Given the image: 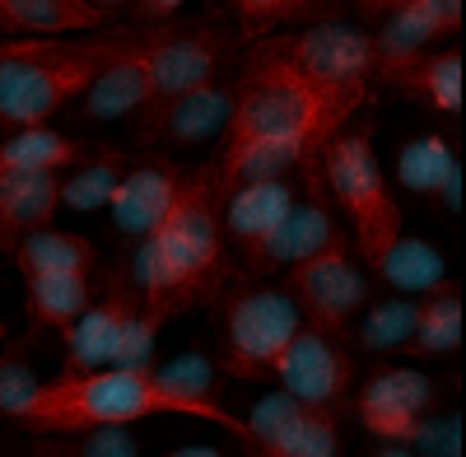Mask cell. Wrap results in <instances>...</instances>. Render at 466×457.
<instances>
[{
	"label": "cell",
	"mask_w": 466,
	"mask_h": 457,
	"mask_svg": "<svg viewBox=\"0 0 466 457\" xmlns=\"http://www.w3.org/2000/svg\"><path fill=\"white\" fill-rule=\"evenodd\" d=\"M182 168L173 159H145L136 168L122 173V182H116V192L107 201L112 210V224H116V234H122L131 248L145 243L154 228L164 224L173 197H177V187H182Z\"/></svg>",
	"instance_id": "cell-15"
},
{
	"label": "cell",
	"mask_w": 466,
	"mask_h": 457,
	"mask_svg": "<svg viewBox=\"0 0 466 457\" xmlns=\"http://www.w3.org/2000/svg\"><path fill=\"white\" fill-rule=\"evenodd\" d=\"M373 80L392 85L397 94L424 103L439 117H457L461 112V52L457 47H430L415 56L373 61Z\"/></svg>",
	"instance_id": "cell-17"
},
{
	"label": "cell",
	"mask_w": 466,
	"mask_h": 457,
	"mask_svg": "<svg viewBox=\"0 0 466 457\" xmlns=\"http://www.w3.org/2000/svg\"><path fill=\"white\" fill-rule=\"evenodd\" d=\"M19 276L28 271H47V276H94L98 266V248L85 234H66V228H33L28 239H19V248L10 252Z\"/></svg>",
	"instance_id": "cell-27"
},
{
	"label": "cell",
	"mask_w": 466,
	"mask_h": 457,
	"mask_svg": "<svg viewBox=\"0 0 466 457\" xmlns=\"http://www.w3.org/2000/svg\"><path fill=\"white\" fill-rule=\"evenodd\" d=\"M33 457H70V452H66V448H37Z\"/></svg>",
	"instance_id": "cell-37"
},
{
	"label": "cell",
	"mask_w": 466,
	"mask_h": 457,
	"mask_svg": "<svg viewBox=\"0 0 466 457\" xmlns=\"http://www.w3.org/2000/svg\"><path fill=\"white\" fill-rule=\"evenodd\" d=\"M233 10L243 15L248 33H261L270 24H299V19H313L318 24L336 5H313V0H243V5H233Z\"/></svg>",
	"instance_id": "cell-33"
},
{
	"label": "cell",
	"mask_w": 466,
	"mask_h": 457,
	"mask_svg": "<svg viewBox=\"0 0 466 457\" xmlns=\"http://www.w3.org/2000/svg\"><path fill=\"white\" fill-rule=\"evenodd\" d=\"M131 168V159L122 149H94L89 159H80L70 173H61V210H75V215H94V210H107L116 182Z\"/></svg>",
	"instance_id": "cell-28"
},
{
	"label": "cell",
	"mask_w": 466,
	"mask_h": 457,
	"mask_svg": "<svg viewBox=\"0 0 466 457\" xmlns=\"http://www.w3.org/2000/svg\"><path fill=\"white\" fill-rule=\"evenodd\" d=\"M336 243H345V234H340V224H336L322 168L313 159V164L299 173V201H294V210L276 228H270L257 248H248L243 261H248V271L266 276V271H280V266H299V261L318 257V252H327Z\"/></svg>",
	"instance_id": "cell-11"
},
{
	"label": "cell",
	"mask_w": 466,
	"mask_h": 457,
	"mask_svg": "<svg viewBox=\"0 0 466 457\" xmlns=\"http://www.w3.org/2000/svg\"><path fill=\"white\" fill-rule=\"evenodd\" d=\"M112 5L98 0H0V33L10 37H66L103 28Z\"/></svg>",
	"instance_id": "cell-21"
},
{
	"label": "cell",
	"mask_w": 466,
	"mask_h": 457,
	"mask_svg": "<svg viewBox=\"0 0 466 457\" xmlns=\"http://www.w3.org/2000/svg\"><path fill=\"white\" fill-rule=\"evenodd\" d=\"M136 37L107 33L85 43H61V37H5L0 43V127L33 131L47 127L66 103L80 98L103 66L131 47Z\"/></svg>",
	"instance_id": "cell-3"
},
{
	"label": "cell",
	"mask_w": 466,
	"mask_h": 457,
	"mask_svg": "<svg viewBox=\"0 0 466 457\" xmlns=\"http://www.w3.org/2000/svg\"><path fill=\"white\" fill-rule=\"evenodd\" d=\"M299 201V178H276V182H252L224 197V234L233 248L248 252L257 248L270 228H276Z\"/></svg>",
	"instance_id": "cell-20"
},
{
	"label": "cell",
	"mask_w": 466,
	"mask_h": 457,
	"mask_svg": "<svg viewBox=\"0 0 466 457\" xmlns=\"http://www.w3.org/2000/svg\"><path fill=\"white\" fill-rule=\"evenodd\" d=\"M415 313H420V303H410L401 294L373 299V303H364V313L355 318V327H350V340H355L360 350H373V355L406 350V340L415 331Z\"/></svg>",
	"instance_id": "cell-30"
},
{
	"label": "cell",
	"mask_w": 466,
	"mask_h": 457,
	"mask_svg": "<svg viewBox=\"0 0 466 457\" xmlns=\"http://www.w3.org/2000/svg\"><path fill=\"white\" fill-rule=\"evenodd\" d=\"M364 10L382 15V28L369 37L373 61L430 52V43L452 37L461 28V5L457 0H378V5H364Z\"/></svg>",
	"instance_id": "cell-16"
},
{
	"label": "cell",
	"mask_w": 466,
	"mask_h": 457,
	"mask_svg": "<svg viewBox=\"0 0 466 457\" xmlns=\"http://www.w3.org/2000/svg\"><path fill=\"white\" fill-rule=\"evenodd\" d=\"M270 378L299 406L331 411V415H345L350 397H355V360H350V350L336 336L308 327V322L289 336V346L280 350Z\"/></svg>",
	"instance_id": "cell-10"
},
{
	"label": "cell",
	"mask_w": 466,
	"mask_h": 457,
	"mask_svg": "<svg viewBox=\"0 0 466 457\" xmlns=\"http://www.w3.org/2000/svg\"><path fill=\"white\" fill-rule=\"evenodd\" d=\"M164 457H228V452L215 448V443H182V448H173V452H164Z\"/></svg>",
	"instance_id": "cell-35"
},
{
	"label": "cell",
	"mask_w": 466,
	"mask_h": 457,
	"mask_svg": "<svg viewBox=\"0 0 466 457\" xmlns=\"http://www.w3.org/2000/svg\"><path fill=\"white\" fill-rule=\"evenodd\" d=\"M228 52V33L215 24H168L145 33V80H149V103L159 107L168 98H182L191 89H201L215 80V70Z\"/></svg>",
	"instance_id": "cell-9"
},
{
	"label": "cell",
	"mask_w": 466,
	"mask_h": 457,
	"mask_svg": "<svg viewBox=\"0 0 466 457\" xmlns=\"http://www.w3.org/2000/svg\"><path fill=\"white\" fill-rule=\"evenodd\" d=\"M457 346H461V294L448 280L443 289H434L430 299L420 303L415 331L406 340V355L434 360V355H457Z\"/></svg>",
	"instance_id": "cell-29"
},
{
	"label": "cell",
	"mask_w": 466,
	"mask_h": 457,
	"mask_svg": "<svg viewBox=\"0 0 466 457\" xmlns=\"http://www.w3.org/2000/svg\"><path fill=\"white\" fill-rule=\"evenodd\" d=\"M248 457H340V415L266 392L248 411Z\"/></svg>",
	"instance_id": "cell-12"
},
{
	"label": "cell",
	"mask_w": 466,
	"mask_h": 457,
	"mask_svg": "<svg viewBox=\"0 0 466 457\" xmlns=\"http://www.w3.org/2000/svg\"><path fill=\"white\" fill-rule=\"evenodd\" d=\"M369 457H415V452H410V448H401V443H378Z\"/></svg>",
	"instance_id": "cell-36"
},
{
	"label": "cell",
	"mask_w": 466,
	"mask_h": 457,
	"mask_svg": "<svg viewBox=\"0 0 466 457\" xmlns=\"http://www.w3.org/2000/svg\"><path fill=\"white\" fill-rule=\"evenodd\" d=\"M94 149L85 140H75L52 127L15 131L10 140H0V178H33V173H70L80 159H89Z\"/></svg>",
	"instance_id": "cell-25"
},
{
	"label": "cell",
	"mask_w": 466,
	"mask_h": 457,
	"mask_svg": "<svg viewBox=\"0 0 466 457\" xmlns=\"http://www.w3.org/2000/svg\"><path fill=\"white\" fill-rule=\"evenodd\" d=\"M289 294L299 303V313H308V327L345 340L369 303V276L360 271L350 243H336L318 257L289 266Z\"/></svg>",
	"instance_id": "cell-8"
},
{
	"label": "cell",
	"mask_w": 466,
	"mask_h": 457,
	"mask_svg": "<svg viewBox=\"0 0 466 457\" xmlns=\"http://www.w3.org/2000/svg\"><path fill=\"white\" fill-rule=\"evenodd\" d=\"M369 266L378 271V280H382L387 289H397L401 299H410V294H434V289L448 285V261H443V252H439L434 243L415 239V234L392 239L378 257H369Z\"/></svg>",
	"instance_id": "cell-26"
},
{
	"label": "cell",
	"mask_w": 466,
	"mask_h": 457,
	"mask_svg": "<svg viewBox=\"0 0 466 457\" xmlns=\"http://www.w3.org/2000/svg\"><path fill=\"white\" fill-rule=\"evenodd\" d=\"M127 266H131V280L140 289V303L164 327L177 313L215 299L233 280L228 252H224V228H219L215 164L182 178L164 224L145 243L131 248Z\"/></svg>",
	"instance_id": "cell-1"
},
{
	"label": "cell",
	"mask_w": 466,
	"mask_h": 457,
	"mask_svg": "<svg viewBox=\"0 0 466 457\" xmlns=\"http://www.w3.org/2000/svg\"><path fill=\"white\" fill-rule=\"evenodd\" d=\"M397 182L415 197H434L448 215L461 210V164L457 145L443 131H424L397 149Z\"/></svg>",
	"instance_id": "cell-18"
},
{
	"label": "cell",
	"mask_w": 466,
	"mask_h": 457,
	"mask_svg": "<svg viewBox=\"0 0 466 457\" xmlns=\"http://www.w3.org/2000/svg\"><path fill=\"white\" fill-rule=\"evenodd\" d=\"M303 327V313L289 289L280 285H257L233 276L215 294V331H219V373L238 378V383H257L270 378L280 350L289 336Z\"/></svg>",
	"instance_id": "cell-6"
},
{
	"label": "cell",
	"mask_w": 466,
	"mask_h": 457,
	"mask_svg": "<svg viewBox=\"0 0 466 457\" xmlns=\"http://www.w3.org/2000/svg\"><path fill=\"white\" fill-rule=\"evenodd\" d=\"M415 457H461V425H457V415L448 411H430V415H420V421L410 425L406 443Z\"/></svg>",
	"instance_id": "cell-32"
},
{
	"label": "cell",
	"mask_w": 466,
	"mask_h": 457,
	"mask_svg": "<svg viewBox=\"0 0 466 457\" xmlns=\"http://www.w3.org/2000/svg\"><path fill=\"white\" fill-rule=\"evenodd\" d=\"M145 415H187L177 397H168L154 373L98 369V373H56L33 392V401L15 415V425L33 434H85L103 425H136Z\"/></svg>",
	"instance_id": "cell-4"
},
{
	"label": "cell",
	"mask_w": 466,
	"mask_h": 457,
	"mask_svg": "<svg viewBox=\"0 0 466 457\" xmlns=\"http://www.w3.org/2000/svg\"><path fill=\"white\" fill-rule=\"evenodd\" d=\"M89 303H94L89 276H47V271H28L24 276V322H28V336L70 331Z\"/></svg>",
	"instance_id": "cell-24"
},
{
	"label": "cell",
	"mask_w": 466,
	"mask_h": 457,
	"mask_svg": "<svg viewBox=\"0 0 466 457\" xmlns=\"http://www.w3.org/2000/svg\"><path fill=\"white\" fill-rule=\"evenodd\" d=\"M369 103V89H340V85H318L303 80L261 47L248 61V75L238 80V103L224 131V145H248V140H270V145H294L303 155H322V145L360 117Z\"/></svg>",
	"instance_id": "cell-2"
},
{
	"label": "cell",
	"mask_w": 466,
	"mask_h": 457,
	"mask_svg": "<svg viewBox=\"0 0 466 457\" xmlns=\"http://www.w3.org/2000/svg\"><path fill=\"white\" fill-rule=\"evenodd\" d=\"M70 457H140V443L131 434V425H103V430H85L75 434V448H66Z\"/></svg>",
	"instance_id": "cell-34"
},
{
	"label": "cell",
	"mask_w": 466,
	"mask_h": 457,
	"mask_svg": "<svg viewBox=\"0 0 466 457\" xmlns=\"http://www.w3.org/2000/svg\"><path fill=\"white\" fill-rule=\"evenodd\" d=\"M33 346H37V336H19L10 340L5 350H0V415H15L33 401V392L43 388V378L33 373Z\"/></svg>",
	"instance_id": "cell-31"
},
{
	"label": "cell",
	"mask_w": 466,
	"mask_h": 457,
	"mask_svg": "<svg viewBox=\"0 0 466 457\" xmlns=\"http://www.w3.org/2000/svg\"><path fill=\"white\" fill-rule=\"evenodd\" d=\"M136 303H140V289L131 280V266L116 261L107 285H103V294L80 313V322H75L70 331H61L66 336V364H61V373L112 369L116 346H122V331H127V322L136 313Z\"/></svg>",
	"instance_id": "cell-13"
},
{
	"label": "cell",
	"mask_w": 466,
	"mask_h": 457,
	"mask_svg": "<svg viewBox=\"0 0 466 457\" xmlns=\"http://www.w3.org/2000/svg\"><path fill=\"white\" fill-rule=\"evenodd\" d=\"M61 210V173L0 178V252H15L33 228H47Z\"/></svg>",
	"instance_id": "cell-23"
},
{
	"label": "cell",
	"mask_w": 466,
	"mask_h": 457,
	"mask_svg": "<svg viewBox=\"0 0 466 457\" xmlns=\"http://www.w3.org/2000/svg\"><path fill=\"white\" fill-rule=\"evenodd\" d=\"M233 103H238V85H201L182 98H168L159 107H140L136 112V140L145 145H201L228 131Z\"/></svg>",
	"instance_id": "cell-14"
},
{
	"label": "cell",
	"mask_w": 466,
	"mask_h": 457,
	"mask_svg": "<svg viewBox=\"0 0 466 457\" xmlns=\"http://www.w3.org/2000/svg\"><path fill=\"white\" fill-rule=\"evenodd\" d=\"M355 401V415H360V425H378V421H397V415H430L439 411V383L430 373H420V369H406V364H392V369H378L369 373V383L360 397H350Z\"/></svg>",
	"instance_id": "cell-19"
},
{
	"label": "cell",
	"mask_w": 466,
	"mask_h": 457,
	"mask_svg": "<svg viewBox=\"0 0 466 457\" xmlns=\"http://www.w3.org/2000/svg\"><path fill=\"white\" fill-rule=\"evenodd\" d=\"M322 182L331 201L345 210L350 219V234H355V252L369 261L378 257L392 239L406 234V219H401V201L392 197L378 155H373V122H345L318 155Z\"/></svg>",
	"instance_id": "cell-5"
},
{
	"label": "cell",
	"mask_w": 466,
	"mask_h": 457,
	"mask_svg": "<svg viewBox=\"0 0 466 457\" xmlns=\"http://www.w3.org/2000/svg\"><path fill=\"white\" fill-rule=\"evenodd\" d=\"M266 56H276L303 80L340 85V89H369L373 80V43L369 33L345 24V19H318L289 37H270L261 43Z\"/></svg>",
	"instance_id": "cell-7"
},
{
	"label": "cell",
	"mask_w": 466,
	"mask_h": 457,
	"mask_svg": "<svg viewBox=\"0 0 466 457\" xmlns=\"http://www.w3.org/2000/svg\"><path fill=\"white\" fill-rule=\"evenodd\" d=\"M145 37H136L131 47H122L103 75L80 94V112L89 122H116V117H136V112L149 103V80H145Z\"/></svg>",
	"instance_id": "cell-22"
}]
</instances>
